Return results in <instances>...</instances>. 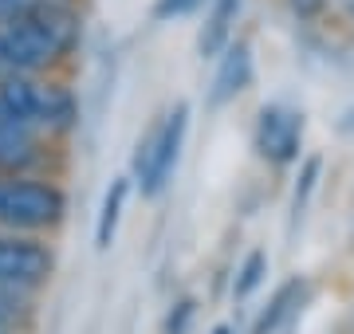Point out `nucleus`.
I'll use <instances>...</instances> for the list:
<instances>
[{
  "label": "nucleus",
  "instance_id": "obj_9",
  "mask_svg": "<svg viewBox=\"0 0 354 334\" xmlns=\"http://www.w3.org/2000/svg\"><path fill=\"white\" fill-rule=\"evenodd\" d=\"M127 193H130V177H114L106 197H102V208H99V224H95V248L106 252L114 244V232H118V220H122V205H127Z\"/></svg>",
  "mask_w": 354,
  "mask_h": 334
},
{
  "label": "nucleus",
  "instance_id": "obj_17",
  "mask_svg": "<svg viewBox=\"0 0 354 334\" xmlns=\"http://www.w3.org/2000/svg\"><path fill=\"white\" fill-rule=\"evenodd\" d=\"M0 334H4V331H0Z\"/></svg>",
  "mask_w": 354,
  "mask_h": 334
},
{
  "label": "nucleus",
  "instance_id": "obj_1",
  "mask_svg": "<svg viewBox=\"0 0 354 334\" xmlns=\"http://www.w3.org/2000/svg\"><path fill=\"white\" fill-rule=\"evenodd\" d=\"M75 12L59 0H28L0 20V75H36L75 43Z\"/></svg>",
  "mask_w": 354,
  "mask_h": 334
},
{
  "label": "nucleus",
  "instance_id": "obj_2",
  "mask_svg": "<svg viewBox=\"0 0 354 334\" xmlns=\"http://www.w3.org/2000/svg\"><path fill=\"white\" fill-rule=\"evenodd\" d=\"M67 213V197L59 185L36 177H0V228L12 232H39L59 224Z\"/></svg>",
  "mask_w": 354,
  "mask_h": 334
},
{
  "label": "nucleus",
  "instance_id": "obj_3",
  "mask_svg": "<svg viewBox=\"0 0 354 334\" xmlns=\"http://www.w3.org/2000/svg\"><path fill=\"white\" fill-rule=\"evenodd\" d=\"M185 134H189V106L177 103L174 110L138 141L134 177H138L146 197H158L165 185H169V177H174V169H177V157H181V146H185Z\"/></svg>",
  "mask_w": 354,
  "mask_h": 334
},
{
  "label": "nucleus",
  "instance_id": "obj_6",
  "mask_svg": "<svg viewBox=\"0 0 354 334\" xmlns=\"http://www.w3.org/2000/svg\"><path fill=\"white\" fill-rule=\"evenodd\" d=\"M44 99L48 87L32 83V75H0V115L36 130L44 126Z\"/></svg>",
  "mask_w": 354,
  "mask_h": 334
},
{
  "label": "nucleus",
  "instance_id": "obj_13",
  "mask_svg": "<svg viewBox=\"0 0 354 334\" xmlns=\"http://www.w3.org/2000/svg\"><path fill=\"white\" fill-rule=\"evenodd\" d=\"M319 169H323V161H319V157H307V161H304L299 185H295V193H291V224L304 217L307 201H311V193H315V185H319Z\"/></svg>",
  "mask_w": 354,
  "mask_h": 334
},
{
  "label": "nucleus",
  "instance_id": "obj_8",
  "mask_svg": "<svg viewBox=\"0 0 354 334\" xmlns=\"http://www.w3.org/2000/svg\"><path fill=\"white\" fill-rule=\"evenodd\" d=\"M236 12H241V0H209L205 24H201V32H197V55H201V59H216V55L232 43Z\"/></svg>",
  "mask_w": 354,
  "mask_h": 334
},
{
  "label": "nucleus",
  "instance_id": "obj_5",
  "mask_svg": "<svg viewBox=\"0 0 354 334\" xmlns=\"http://www.w3.org/2000/svg\"><path fill=\"white\" fill-rule=\"evenodd\" d=\"M299 146H304V115L279 103L264 106L260 122H256V150H260V157L272 161V166H291L299 157Z\"/></svg>",
  "mask_w": 354,
  "mask_h": 334
},
{
  "label": "nucleus",
  "instance_id": "obj_14",
  "mask_svg": "<svg viewBox=\"0 0 354 334\" xmlns=\"http://www.w3.org/2000/svg\"><path fill=\"white\" fill-rule=\"evenodd\" d=\"M201 4H209V0H158L153 4V20H177V16L197 12Z\"/></svg>",
  "mask_w": 354,
  "mask_h": 334
},
{
  "label": "nucleus",
  "instance_id": "obj_11",
  "mask_svg": "<svg viewBox=\"0 0 354 334\" xmlns=\"http://www.w3.org/2000/svg\"><path fill=\"white\" fill-rule=\"evenodd\" d=\"M71 118H75L71 95L59 90V87H48V99H44V126L48 130H67L71 126Z\"/></svg>",
  "mask_w": 354,
  "mask_h": 334
},
{
  "label": "nucleus",
  "instance_id": "obj_12",
  "mask_svg": "<svg viewBox=\"0 0 354 334\" xmlns=\"http://www.w3.org/2000/svg\"><path fill=\"white\" fill-rule=\"evenodd\" d=\"M268 275V256L264 252H252V256L241 264V271H236V283H232V299H248L264 283Z\"/></svg>",
  "mask_w": 354,
  "mask_h": 334
},
{
  "label": "nucleus",
  "instance_id": "obj_16",
  "mask_svg": "<svg viewBox=\"0 0 354 334\" xmlns=\"http://www.w3.org/2000/svg\"><path fill=\"white\" fill-rule=\"evenodd\" d=\"M213 334H232V326H216V331Z\"/></svg>",
  "mask_w": 354,
  "mask_h": 334
},
{
  "label": "nucleus",
  "instance_id": "obj_4",
  "mask_svg": "<svg viewBox=\"0 0 354 334\" xmlns=\"http://www.w3.org/2000/svg\"><path fill=\"white\" fill-rule=\"evenodd\" d=\"M55 256L28 236H0V287L4 291H32L48 283Z\"/></svg>",
  "mask_w": 354,
  "mask_h": 334
},
{
  "label": "nucleus",
  "instance_id": "obj_7",
  "mask_svg": "<svg viewBox=\"0 0 354 334\" xmlns=\"http://www.w3.org/2000/svg\"><path fill=\"white\" fill-rule=\"evenodd\" d=\"M216 59H221V63H216L213 87H209V106H225V103H232L236 95H244L248 83H252V48H248L244 39H236V43H228Z\"/></svg>",
  "mask_w": 354,
  "mask_h": 334
},
{
  "label": "nucleus",
  "instance_id": "obj_10",
  "mask_svg": "<svg viewBox=\"0 0 354 334\" xmlns=\"http://www.w3.org/2000/svg\"><path fill=\"white\" fill-rule=\"evenodd\" d=\"M299 295H304V283L299 279H291V283H283L276 291V299L268 303V311L256 319V326H252V334H276L283 322L295 315V307H299Z\"/></svg>",
  "mask_w": 354,
  "mask_h": 334
},
{
  "label": "nucleus",
  "instance_id": "obj_15",
  "mask_svg": "<svg viewBox=\"0 0 354 334\" xmlns=\"http://www.w3.org/2000/svg\"><path fill=\"white\" fill-rule=\"evenodd\" d=\"M20 4H28V0H0V20H4L8 12H16Z\"/></svg>",
  "mask_w": 354,
  "mask_h": 334
}]
</instances>
